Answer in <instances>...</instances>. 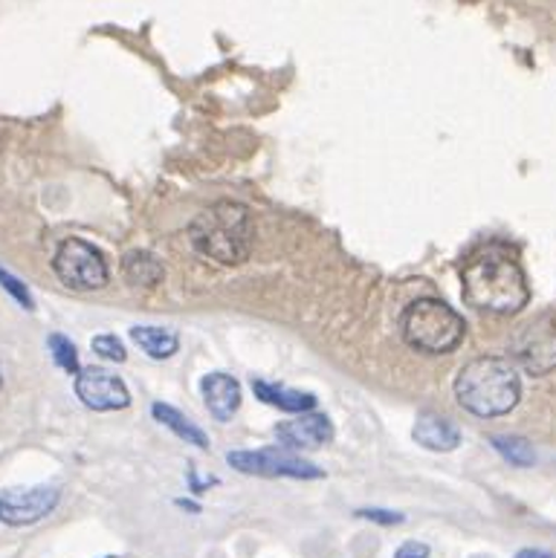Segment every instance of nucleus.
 <instances>
[{"label": "nucleus", "instance_id": "obj_1", "mask_svg": "<svg viewBox=\"0 0 556 558\" xmlns=\"http://www.w3.org/2000/svg\"><path fill=\"white\" fill-rule=\"evenodd\" d=\"M460 292L469 307L493 316H513L530 301L525 269L504 246H484L469 255L460 269Z\"/></svg>", "mask_w": 556, "mask_h": 558}, {"label": "nucleus", "instance_id": "obj_2", "mask_svg": "<svg viewBox=\"0 0 556 558\" xmlns=\"http://www.w3.org/2000/svg\"><path fill=\"white\" fill-rule=\"evenodd\" d=\"M455 396L460 408L476 417H502L519 405V373L502 356H478L460 368Z\"/></svg>", "mask_w": 556, "mask_h": 558}, {"label": "nucleus", "instance_id": "obj_3", "mask_svg": "<svg viewBox=\"0 0 556 558\" xmlns=\"http://www.w3.org/2000/svg\"><path fill=\"white\" fill-rule=\"evenodd\" d=\"M252 220L241 203L220 200L215 206L203 208L189 226L191 246L217 264H243L252 252Z\"/></svg>", "mask_w": 556, "mask_h": 558}, {"label": "nucleus", "instance_id": "obj_4", "mask_svg": "<svg viewBox=\"0 0 556 558\" xmlns=\"http://www.w3.org/2000/svg\"><path fill=\"white\" fill-rule=\"evenodd\" d=\"M400 330H403L408 347L429 353V356H441V353H452L464 342L467 325L450 304L420 299L406 307L400 318Z\"/></svg>", "mask_w": 556, "mask_h": 558}, {"label": "nucleus", "instance_id": "obj_5", "mask_svg": "<svg viewBox=\"0 0 556 558\" xmlns=\"http://www.w3.org/2000/svg\"><path fill=\"white\" fill-rule=\"evenodd\" d=\"M52 269H55V276L64 287L78 292L102 290L108 278H111V269H108V261L102 258V252L87 241H78V238H70V241L61 243L55 258H52Z\"/></svg>", "mask_w": 556, "mask_h": 558}, {"label": "nucleus", "instance_id": "obj_6", "mask_svg": "<svg viewBox=\"0 0 556 558\" xmlns=\"http://www.w3.org/2000/svg\"><path fill=\"white\" fill-rule=\"evenodd\" d=\"M229 466L241 474H258V478H295V481H319V466L307 464L287 448H238L226 455Z\"/></svg>", "mask_w": 556, "mask_h": 558}, {"label": "nucleus", "instance_id": "obj_7", "mask_svg": "<svg viewBox=\"0 0 556 558\" xmlns=\"http://www.w3.org/2000/svg\"><path fill=\"white\" fill-rule=\"evenodd\" d=\"M61 492L55 486H15L0 492V521L9 527H29L59 507Z\"/></svg>", "mask_w": 556, "mask_h": 558}, {"label": "nucleus", "instance_id": "obj_8", "mask_svg": "<svg viewBox=\"0 0 556 558\" xmlns=\"http://www.w3.org/2000/svg\"><path fill=\"white\" fill-rule=\"evenodd\" d=\"M513 356L533 377H545L556 368V325L533 321L513 339Z\"/></svg>", "mask_w": 556, "mask_h": 558}, {"label": "nucleus", "instance_id": "obj_9", "mask_svg": "<svg viewBox=\"0 0 556 558\" xmlns=\"http://www.w3.org/2000/svg\"><path fill=\"white\" fill-rule=\"evenodd\" d=\"M76 396L90 411H122L128 408L130 394L119 377L102 368H85L76 373Z\"/></svg>", "mask_w": 556, "mask_h": 558}, {"label": "nucleus", "instance_id": "obj_10", "mask_svg": "<svg viewBox=\"0 0 556 558\" xmlns=\"http://www.w3.org/2000/svg\"><path fill=\"white\" fill-rule=\"evenodd\" d=\"M276 437L285 443L287 448H302V452H313V448L325 446L333 440V426L325 414H299L295 420L278 422Z\"/></svg>", "mask_w": 556, "mask_h": 558}, {"label": "nucleus", "instance_id": "obj_11", "mask_svg": "<svg viewBox=\"0 0 556 558\" xmlns=\"http://www.w3.org/2000/svg\"><path fill=\"white\" fill-rule=\"evenodd\" d=\"M200 388H203V400H206L208 414L215 420L229 422L235 417V411L241 408V385L229 373H208V377H203Z\"/></svg>", "mask_w": 556, "mask_h": 558}, {"label": "nucleus", "instance_id": "obj_12", "mask_svg": "<svg viewBox=\"0 0 556 558\" xmlns=\"http://www.w3.org/2000/svg\"><path fill=\"white\" fill-rule=\"evenodd\" d=\"M412 437H415L424 448H429V452H452V448H458L460 431L458 426L446 420V417L424 414V417L415 422Z\"/></svg>", "mask_w": 556, "mask_h": 558}, {"label": "nucleus", "instance_id": "obj_13", "mask_svg": "<svg viewBox=\"0 0 556 558\" xmlns=\"http://www.w3.org/2000/svg\"><path fill=\"white\" fill-rule=\"evenodd\" d=\"M252 391H255V396H258L261 403L273 405V408L287 414H311L313 405H316V396L313 394L276 385V382H264V379H255V382H252Z\"/></svg>", "mask_w": 556, "mask_h": 558}, {"label": "nucleus", "instance_id": "obj_14", "mask_svg": "<svg viewBox=\"0 0 556 558\" xmlns=\"http://www.w3.org/2000/svg\"><path fill=\"white\" fill-rule=\"evenodd\" d=\"M134 344H139V351H146L151 359H168L180 351V335L168 330V327H134L130 330Z\"/></svg>", "mask_w": 556, "mask_h": 558}, {"label": "nucleus", "instance_id": "obj_15", "mask_svg": "<svg viewBox=\"0 0 556 558\" xmlns=\"http://www.w3.org/2000/svg\"><path fill=\"white\" fill-rule=\"evenodd\" d=\"M151 414H154V420L160 422V426L172 429L180 440H186V443H191V446H198V448H208L206 434H203V431H200L198 426L189 420V417H182L177 408H172V405H163V403H154L151 405Z\"/></svg>", "mask_w": 556, "mask_h": 558}, {"label": "nucleus", "instance_id": "obj_16", "mask_svg": "<svg viewBox=\"0 0 556 558\" xmlns=\"http://www.w3.org/2000/svg\"><path fill=\"white\" fill-rule=\"evenodd\" d=\"M122 276L128 278L134 287H154V283L163 281L165 269L151 252H130L122 261Z\"/></svg>", "mask_w": 556, "mask_h": 558}, {"label": "nucleus", "instance_id": "obj_17", "mask_svg": "<svg viewBox=\"0 0 556 558\" xmlns=\"http://www.w3.org/2000/svg\"><path fill=\"white\" fill-rule=\"evenodd\" d=\"M493 446L507 464L519 466V469L536 464V452L525 437H493Z\"/></svg>", "mask_w": 556, "mask_h": 558}, {"label": "nucleus", "instance_id": "obj_18", "mask_svg": "<svg viewBox=\"0 0 556 558\" xmlns=\"http://www.w3.org/2000/svg\"><path fill=\"white\" fill-rule=\"evenodd\" d=\"M50 351H52V359H55V365H59L61 370H67V373H78L76 344L70 342L67 335L52 333L50 335Z\"/></svg>", "mask_w": 556, "mask_h": 558}, {"label": "nucleus", "instance_id": "obj_19", "mask_svg": "<svg viewBox=\"0 0 556 558\" xmlns=\"http://www.w3.org/2000/svg\"><path fill=\"white\" fill-rule=\"evenodd\" d=\"M93 351L108 362H125V359H128V353H125V347H122V342L116 339V335H96Z\"/></svg>", "mask_w": 556, "mask_h": 558}, {"label": "nucleus", "instance_id": "obj_20", "mask_svg": "<svg viewBox=\"0 0 556 558\" xmlns=\"http://www.w3.org/2000/svg\"><path fill=\"white\" fill-rule=\"evenodd\" d=\"M0 287H7L9 295H12V299H15L21 307L35 309V301H33V295H29V290H26L24 283L17 281L15 276H9L7 269H0Z\"/></svg>", "mask_w": 556, "mask_h": 558}, {"label": "nucleus", "instance_id": "obj_21", "mask_svg": "<svg viewBox=\"0 0 556 558\" xmlns=\"http://www.w3.org/2000/svg\"><path fill=\"white\" fill-rule=\"evenodd\" d=\"M359 518H368V521H377V524H400L403 516L397 512H389V509H359Z\"/></svg>", "mask_w": 556, "mask_h": 558}, {"label": "nucleus", "instance_id": "obj_22", "mask_svg": "<svg viewBox=\"0 0 556 558\" xmlns=\"http://www.w3.org/2000/svg\"><path fill=\"white\" fill-rule=\"evenodd\" d=\"M394 558H429V547L424 542H406L394 553Z\"/></svg>", "mask_w": 556, "mask_h": 558}, {"label": "nucleus", "instance_id": "obj_23", "mask_svg": "<svg viewBox=\"0 0 556 558\" xmlns=\"http://www.w3.org/2000/svg\"><path fill=\"white\" fill-rule=\"evenodd\" d=\"M516 558H556V556H551V553L545 550H521Z\"/></svg>", "mask_w": 556, "mask_h": 558}]
</instances>
